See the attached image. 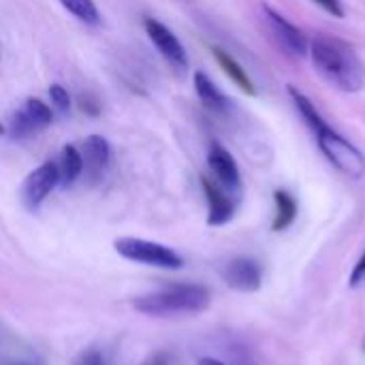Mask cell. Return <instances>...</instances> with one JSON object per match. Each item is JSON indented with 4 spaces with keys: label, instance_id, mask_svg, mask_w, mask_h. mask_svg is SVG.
I'll return each mask as SVG.
<instances>
[{
    "label": "cell",
    "instance_id": "2",
    "mask_svg": "<svg viewBox=\"0 0 365 365\" xmlns=\"http://www.w3.org/2000/svg\"><path fill=\"white\" fill-rule=\"evenodd\" d=\"M212 295L203 284H169L165 289L145 293L133 302L135 310L145 317H175L201 314L210 308Z\"/></svg>",
    "mask_w": 365,
    "mask_h": 365
},
{
    "label": "cell",
    "instance_id": "18",
    "mask_svg": "<svg viewBox=\"0 0 365 365\" xmlns=\"http://www.w3.org/2000/svg\"><path fill=\"white\" fill-rule=\"evenodd\" d=\"M62 6L73 13L79 21L86 24H98V9L94 4V0H60Z\"/></svg>",
    "mask_w": 365,
    "mask_h": 365
},
{
    "label": "cell",
    "instance_id": "4",
    "mask_svg": "<svg viewBox=\"0 0 365 365\" xmlns=\"http://www.w3.org/2000/svg\"><path fill=\"white\" fill-rule=\"evenodd\" d=\"M113 248L120 257L133 263H143L158 269H182L184 259L169 246L141 240V237H120L113 242Z\"/></svg>",
    "mask_w": 365,
    "mask_h": 365
},
{
    "label": "cell",
    "instance_id": "3",
    "mask_svg": "<svg viewBox=\"0 0 365 365\" xmlns=\"http://www.w3.org/2000/svg\"><path fill=\"white\" fill-rule=\"evenodd\" d=\"M317 143L325 158L344 175L349 178H364L365 175V156L359 148H355L344 135L334 130L327 122L314 130Z\"/></svg>",
    "mask_w": 365,
    "mask_h": 365
},
{
    "label": "cell",
    "instance_id": "8",
    "mask_svg": "<svg viewBox=\"0 0 365 365\" xmlns=\"http://www.w3.org/2000/svg\"><path fill=\"white\" fill-rule=\"evenodd\" d=\"M263 13H265V19H267L269 30L274 32V36L278 38V43L291 56H306L308 53L310 43H308L306 34L295 24H291L284 15H280L278 11H274L269 4H263Z\"/></svg>",
    "mask_w": 365,
    "mask_h": 365
},
{
    "label": "cell",
    "instance_id": "23",
    "mask_svg": "<svg viewBox=\"0 0 365 365\" xmlns=\"http://www.w3.org/2000/svg\"><path fill=\"white\" fill-rule=\"evenodd\" d=\"M79 107L86 111V113H90V115H96L98 113V103L96 101H92V98H88V96H81V103H79Z\"/></svg>",
    "mask_w": 365,
    "mask_h": 365
},
{
    "label": "cell",
    "instance_id": "7",
    "mask_svg": "<svg viewBox=\"0 0 365 365\" xmlns=\"http://www.w3.org/2000/svg\"><path fill=\"white\" fill-rule=\"evenodd\" d=\"M207 167L214 175V182L220 184L227 192L237 195L242 190V175H240V167L235 163V158L231 156V152L220 145V143H212L207 150Z\"/></svg>",
    "mask_w": 365,
    "mask_h": 365
},
{
    "label": "cell",
    "instance_id": "11",
    "mask_svg": "<svg viewBox=\"0 0 365 365\" xmlns=\"http://www.w3.org/2000/svg\"><path fill=\"white\" fill-rule=\"evenodd\" d=\"M81 158H83V173L92 182L103 178V173L107 171L109 160H111V148H109L107 139L101 135H90L81 143Z\"/></svg>",
    "mask_w": 365,
    "mask_h": 365
},
{
    "label": "cell",
    "instance_id": "19",
    "mask_svg": "<svg viewBox=\"0 0 365 365\" xmlns=\"http://www.w3.org/2000/svg\"><path fill=\"white\" fill-rule=\"evenodd\" d=\"M49 101H51V107H53L58 113H68V111H71V94L66 92L64 86L53 83V86L49 88Z\"/></svg>",
    "mask_w": 365,
    "mask_h": 365
},
{
    "label": "cell",
    "instance_id": "26",
    "mask_svg": "<svg viewBox=\"0 0 365 365\" xmlns=\"http://www.w3.org/2000/svg\"><path fill=\"white\" fill-rule=\"evenodd\" d=\"M19 365H32V364H19Z\"/></svg>",
    "mask_w": 365,
    "mask_h": 365
},
{
    "label": "cell",
    "instance_id": "6",
    "mask_svg": "<svg viewBox=\"0 0 365 365\" xmlns=\"http://www.w3.org/2000/svg\"><path fill=\"white\" fill-rule=\"evenodd\" d=\"M143 28H145V34L150 36V41L154 43V47L160 51V56L175 68H186L188 66V56H186V49L184 45L180 43V38L158 19L154 17H148L143 21Z\"/></svg>",
    "mask_w": 365,
    "mask_h": 365
},
{
    "label": "cell",
    "instance_id": "15",
    "mask_svg": "<svg viewBox=\"0 0 365 365\" xmlns=\"http://www.w3.org/2000/svg\"><path fill=\"white\" fill-rule=\"evenodd\" d=\"M274 203H276V216H274L272 229L276 233H280V231H287L295 222L299 207H297L295 197L289 190H282V188H278L274 192Z\"/></svg>",
    "mask_w": 365,
    "mask_h": 365
},
{
    "label": "cell",
    "instance_id": "10",
    "mask_svg": "<svg viewBox=\"0 0 365 365\" xmlns=\"http://www.w3.org/2000/svg\"><path fill=\"white\" fill-rule=\"evenodd\" d=\"M201 186L207 199V225L210 227H222L233 220L235 216V199L231 192H227L220 184H216L212 178H201Z\"/></svg>",
    "mask_w": 365,
    "mask_h": 365
},
{
    "label": "cell",
    "instance_id": "13",
    "mask_svg": "<svg viewBox=\"0 0 365 365\" xmlns=\"http://www.w3.org/2000/svg\"><path fill=\"white\" fill-rule=\"evenodd\" d=\"M212 53H214V58H216V62H218V66L225 71V75L242 90V92H246V94H250V96H255L257 94V88H255V83H252V79L248 77V73H246V68L231 56V53H227L225 49H220V47H214L212 49Z\"/></svg>",
    "mask_w": 365,
    "mask_h": 365
},
{
    "label": "cell",
    "instance_id": "21",
    "mask_svg": "<svg viewBox=\"0 0 365 365\" xmlns=\"http://www.w3.org/2000/svg\"><path fill=\"white\" fill-rule=\"evenodd\" d=\"M361 280H365V250L364 255L359 257V261H357V265L353 267V272H351V278H349V282H351V287H357Z\"/></svg>",
    "mask_w": 365,
    "mask_h": 365
},
{
    "label": "cell",
    "instance_id": "16",
    "mask_svg": "<svg viewBox=\"0 0 365 365\" xmlns=\"http://www.w3.org/2000/svg\"><path fill=\"white\" fill-rule=\"evenodd\" d=\"M289 94H291V98H293V103H295L297 111L302 113L304 122L310 126V130H312V133H314L319 126H323V124H325V118L319 113V109L314 107V103H312L304 92H299L297 88L289 86Z\"/></svg>",
    "mask_w": 365,
    "mask_h": 365
},
{
    "label": "cell",
    "instance_id": "1",
    "mask_svg": "<svg viewBox=\"0 0 365 365\" xmlns=\"http://www.w3.org/2000/svg\"><path fill=\"white\" fill-rule=\"evenodd\" d=\"M308 51L321 75H325L336 88L344 92H359L364 88L365 68L353 47L329 36H317Z\"/></svg>",
    "mask_w": 365,
    "mask_h": 365
},
{
    "label": "cell",
    "instance_id": "25",
    "mask_svg": "<svg viewBox=\"0 0 365 365\" xmlns=\"http://www.w3.org/2000/svg\"><path fill=\"white\" fill-rule=\"evenodd\" d=\"M2 133H4V126H2V124H0V135H2Z\"/></svg>",
    "mask_w": 365,
    "mask_h": 365
},
{
    "label": "cell",
    "instance_id": "24",
    "mask_svg": "<svg viewBox=\"0 0 365 365\" xmlns=\"http://www.w3.org/2000/svg\"><path fill=\"white\" fill-rule=\"evenodd\" d=\"M199 365H225L222 361H218V359H214V357H203Z\"/></svg>",
    "mask_w": 365,
    "mask_h": 365
},
{
    "label": "cell",
    "instance_id": "5",
    "mask_svg": "<svg viewBox=\"0 0 365 365\" xmlns=\"http://www.w3.org/2000/svg\"><path fill=\"white\" fill-rule=\"evenodd\" d=\"M56 186H58V165L43 163L26 175L19 190V199L28 212H36Z\"/></svg>",
    "mask_w": 365,
    "mask_h": 365
},
{
    "label": "cell",
    "instance_id": "9",
    "mask_svg": "<svg viewBox=\"0 0 365 365\" xmlns=\"http://www.w3.org/2000/svg\"><path fill=\"white\" fill-rule=\"evenodd\" d=\"M222 278L233 291L255 293L263 284V267L259 261H255L250 257H237L225 267Z\"/></svg>",
    "mask_w": 365,
    "mask_h": 365
},
{
    "label": "cell",
    "instance_id": "12",
    "mask_svg": "<svg viewBox=\"0 0 365 365\" xmlns=\"http://www.w3.org/2000/svg\"><path fill=\"white\" fill-rule=\"evenodd\" d=\"M58 165V186L68 188L83 175V158L77 145H64Z\"/></svg>",
    "mask_w": 365,
    "mask_h": 365
},
{
    "label": "cell",
    "instance_id": "14",
    "mask_svg": "<svg viewBox=\"0 0 365 365\" xmlns=\"http://www.w3.org/2000/svg\"><path fill=\"white\" fill-rule=\"evenodd\" d=\"M195 92L207 109H212V111H227L229 109V98L218 90V86L203 71L195 73Z\"/></svg>",
    "mask_w": 365,
    "mask_h": 365
},
{
    "label": "cell",
    "instance_id": "17",
    "mask_svg": "<svg viewBox=\"0 0 365 365\" xmlns=\"http://www.w3.org/2000/svg\"><path fill=\"white\" fill-rule=\"evenodd\" d=\"M21 111L26 113V118L30 120V124L34 126V130H45L47 126H51L53 122V111L47 103H43L41 98H28L26 105L21 107Z\"/></svg>",
    "mask_w": 365,
    "mask_h": 365
},
{
    "label": "cell",
    "instance_id": "22",
    "mask_svg": "<svg viewBox=\"0 0 365 365\" xmlns=\"http://www.w3.org/2000/svg\"><path fill=\"white\" fill-rule=\"evenodd\" d=\"M77 365H105V359H103V355L98 351H86L79 357Z\"/></svg>",
    "mask_w": 365,
    "mask_h": 365
},
{
    "label": "cell",
    "instance_id": "20",
    "mask_svg": "<svg viewBox=\"0 0 365 365\" xmlns=\"http://www.w3.org/2000/svg\"><path fill=\"white\" fill-rule=\"evenodd\" d=\"M321 9H325L329 15H334V17H338V19H342L344 17V6H342V2L340 0H314Z\"/></svg>",
    "mask_w": 365,
    "mask_h": 365
}]
</instances>
